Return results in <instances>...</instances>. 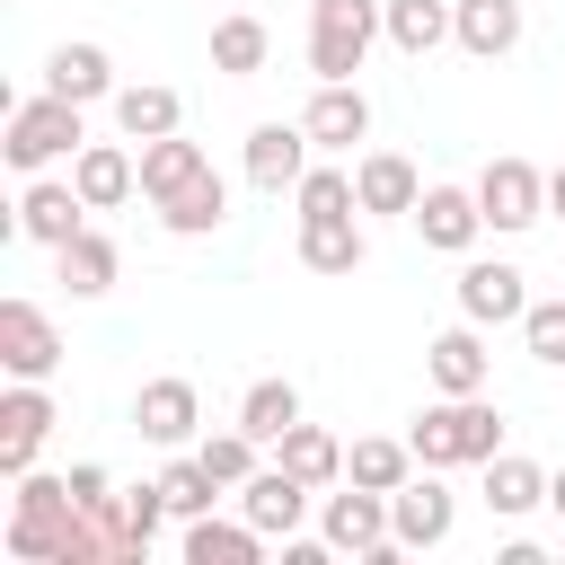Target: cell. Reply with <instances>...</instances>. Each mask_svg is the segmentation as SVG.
Here are the masks:
<instances>
[{
    "label": "cell",
    "mask_w": 565,
    "mask_h": 565,
    "mask_svg": "<svg viewBox=\"0 0 565 565\" xmlns=\"http://www.w3.org/2000/svg\"><path fill=\"white\" fill-rule=\"evenodd\" d=\"M265 53H274L265 18H247V9H238V18H221V26H212V71H238V79H247V71H265Z\"/></svg>",
    "instance_id": "cell-30"
},
{
    "label": "cell",
    "mask_w": 565,
    "mask_h": 565,
    "mask_svg": "<svg viewBox=\"0 0 565 565\" xmlns=\"http://www.w3.org/2000/svg\"><path fill=\"white\" fill-rule=\"evenodd\" d=\"M486 503H494V512H530V503H547V477H539L530 459L494 450V459H486Z\"/></svg>",
    "instance_id": "cell-35"
},
{
    "label": "cell",
    "mask_w": 565,
    "mask_h": 565,
    "mask_svg": "<svg viewBox=\"0 0 565 565\" xmlns=\"http://www.w3.org/2000/svg\"><path fill=\"white\" fill-rule=\"evenodd\" d=\"M291 194H300V221H318V212H362V194H353V168H309Z\"/></svg>",
    "instance_id": "cell-37"
},
{
    "label": "cell",
    "mask_w": 565,
    "mask_h": 565,
    "mask_svg": "<svg viewBox=\"0 0 565 565\" xmlns=\"http://www.w3.org/2000/svg\"><path fill=\"white\" fill-rule=\"evenodd\" d=\"M177 88H159V79H141V88H115V124L132 132V141H159V132H177Z\"/></svg>",
    "instance_id": "cell-29"
},
{
    "label": "cell",
    "mask_w": 565,
    "mask_h": 565,
    "mask_svg": "<svg viewBox=\"0 0 565 565\" xmlns=\"http://www.w3.org/2000/svg\"><path fill=\"white\" fill-rule=\"evenodd\" d=\"M71 185L88 194V212H115V203L141 185V159L115 150V141H79V150H71Z\"/></svg>",
    "instance_id": "cell-14"
},
{
    "label": "cell",
    "mask_w": 565,
    "mask_h": 565,
    "mask_svg": "<svg viewBox=\"0 0 565 565\" xmlns=\"http://www.w3.org/2000/svg\"><path fill=\"white\" fill-rule=\"evenodd\" d=\"M406 221L424 230V247L459 256V247H477V230H486V203H477V185H424V203H415Z\"/></svg>",
    "instance_id": "cell-9"
},
{
    "label": "cell",
    "mask_w": 565,
    "mask_h": 565,
    "mask_svg": "<svg viewBox=\"0 0 565 565\" xmlns=\"http://www.w3.org/2000/svg\"><path fill=\"white\" fill-rule=\"evenodd\" d=\"M424 371H433V388H441V397H477V388H486V371H494V353H486L477 318H468V327H441V335L424 344Z\"/></svg>",
    "instance_id": "cell-10"
},
{
    "label": "cell",
    "mask_w": 565,
    "mask_h": 565,
    "mask_svg": "<svg viewBox=\"0 0 565 565\" xmlns=\"http://www.w3.org/2000/svg\"><path fill=\"white\" fill-rule=\"evenodd\" d=\"M0 362H9V380H44L62 362V327L35 300H0Z\"/></svg>",
    "instance_id": "cell-8"
},
{
    "label": "cell",
    "mask_w": 565,
    "mask_h": 565,
    "mask_svg": "<svg viewBox=\"0 0 565 565\" xmlns=\"http://www.w3.org/2000/svg\"><path fill=\"white\" fill-rule=\"evenodd\" d=\"M9 556L18 565H124V539H115V512H88L71 494V477H18Z\"/></svg>",
    "instance_id": "cell-1"
},
{
    "label": "cell",
    "mask_w": 565,
    "mask_h": 565,
    "mask_svg": "<svg viewBox=\"0 0 565 565\" xmlns=\"http://www.w3.org/2000/svg\"><path fill=\"white\" fill-rule=\"evenodd\" d=\"M256 521H212V512H194L185 521V565H256Z\"/></svg>",
    "instance_id": "cell-24"
},
{
    "label": "cell",
    "mask_w": 565,
    "mask_h": 565,
    "mask_svg": "<svg viewBox=\"0 0 565 565\" xmlns=\"http://www.w3.org/2000/svg\"><path fill=\"white\" fill-rule=\"evenodd\" d=\"M547 503H556V512H565V468H556V477H547Z\"/></svg>",
    "instance_id": "cell-40"
},
{
    "label": "cell",
    "mask_w": 565,
    "mask_h": 565,
    "mask_svg": "<svg viewBox=\"0 0 565 565\" xmlns=\"http://www.w3.org/2000/svg\"><path fill=\"white\" fill-rule=\"evenodd\" d=\"M194 450H203V468H212L221 486H247V477H256V433H247V424H230V433H203Z\"/></svg>",
    "instance_id": "cell-36"
},
{
    "label": "cell",
    "mask_w": 565,
    "mask_h": 565,
    "mask_svg": "<svg viewBox=\"0 0 565 565\" xmlns=\"http://www.w3.org/2000/svg\"><path fill=\"white\" fill-rule=\"evenodd\" d=\"M274 450H282L274 468H291L300 486H335V477H344V441H335L327 424H291V433H282Z\"/></svg>",
    "instance_id": "cell-23"
},
{
    "label": "cell",
    "mask_w": 565,
    "mask_h": 565,
    "mask_svg": "<svg viewBox=\"0 0 565 565\" xmlns=\"http://www.w3.org/2000/svg\"><path fill=\"white\" fill-rule=\"evenodd\" d=\"M194 424H203V397H194V380L159 371V380H141V388H132V433H141V441H159V450H185V441H194Z\"/></svg>",
    "instance_id": "cell-5"
},
{
    "label": "cell",
    "mask_w": 565,
    "mask_h": 565,
    "mask_svg": "<svg viewBox=\"0 0 565 565\" xmlns=\"http://www.w3.org/2000/svg\"><path fill=\"white\" fill-rule=\"evenodd\" d=\"M388 530H397V547H441L450 539V494L433 486V468L388 494Z\"/></svg>",
    "instance_id": "cell-16"
},
{
    "label": "cell",
    "mask_w": 565,
    "mask_h": 565,
    "mask_svg": "<svg viewBox=\"0 0 565 565\" xmlns=\"http://www.w3.org/2000/svg\"><path fill=\"white\" fill-rule=\"evenodd\" d=\"M238 424H247L256 441H282V433L300 424V388H291V380H256V388L238 397Z\"/></svg>",
    "instance_id": "cell-32"
},
{
    "label": "cell",
    "mask_w": 565,
    "mask_h": 565,
    "mask_svg": "<svg viewBox=\"0 0 565 565\" xmlns=\"http://www.w3.org/2000/svg\"><path fill=\"white\" fill-rule=\"evenodd\" d=\"M203 168H212V159H203L185 132H159V141H141V194H150V203H168V194H177V185H194Z\"/></svg>",
    "instance_id": "cell-22"
},
{
    "label": "cell",
    "mask_w": 565,
    "mask_h": 565,
    "mask_svg": "<svg viewBox=\"0 0 565 565\" xmlns=\"http://www.w3.org/2000/svg\"><path fill=\"white\" fill-rule=\"evenodd\" d=\"M459 35V0H388V44L397 53H433Z\"/></svg>",
    "instance_id": "cell-25"
},
{
    "label": "cell",
    "mask_w": 565,
    "mask_h": 565,
    "mask_svg": "<svg viewBox=\"0 0 565 565\" xmlns=\"http://www.w3.org/2000/svg\"><path fill=\"white\" fill-rule=\"evenodd\" d=\"M521 344H530L539 362H565V300H530V309H521Z\"/></svg>",
    "instance_id": "cell-38"
},
{
    "label": "cell",
    "mask_w": 565,
    "mask_h": 565,
    "mask_svg": "<svg viewBox=\"0 0 565 565\" xmlns=\"http://www.w3.org/2000/svg\"><path fill=\"white\" fill-rule=\"evenodd\" d=\"M44 88H53V97H71V106H88V97H106V88H115V71H106V53H97V44H53Z\"/></svg>",
    "instance_id": "cell-26"
},
{
    "label": "cell",
    "mask_w": 565,
    "mask_h": 565,
    "mask_svg": "<svg viewBox=\"0 0 565 565\" xmlns=\"http://www.w3.org/2000/svg\"><path fill=\"white\" fill-rule=\"evenodd\" d=\"M221 212H230V194H221V177H212V168H203L194 185H177V194L159 203V221H168V230H185V238L221 230Z\"/></svg>",
    "instance_id": "cell-31"
},
{
    "label": "cell",
    "mask_w": 565,
    "mask_h": 565,
    "mask_svg": "<svg viewBox=\"0 0 565 565\" xmlns=\"http://www.w3.org/2000/svg\"><path fill=\"white\" fill-rule=\"evenodd\" d=\"M159 494H168V512H185V521H194V512H212V494H230V486L203 468V450H185V459H168V468H159Z\"/></svg>",
    "instance_id": "cell-34"
},
{
    "label": "cell",
    "mask_w": 565,
    "mask_h": 565,
    "mask_svg": "<svg viewBox=\"0 0 565 565\" xmlns=\"http://www.w3.org/2000/svg\"><path fill=\"white\" fill-rule=\"evenodd\" d=\"M415 468H424V459H415V441H388V433H371V441H353V450H344V477H353V486H380V494H397Z\"/></svg>",
    "instance_id": "cell-27"
},
{
    "label": "cell",
    "mask_w": 565,
    "mask_h": 565,
    "mask_svg": "<svg viewBox=\"0 0 565 565\" xmlns=\"http://www.w3.org/2000/svg\"><path fill=\"white\" fill-rule=\"evenodd\" d=\"M521 309H530V291H521V265L486 256V265H468V274H459V318H477V327H503V318H521Z\"/></svg>",
    "instance_id": "cell-15"
},
{
    "label": "cell",
    "mask_w": 565,
    "mask_h": 565,
    "mask_svg": "<svg viewBox=\"0 0 565 565\" xmlns=\"http://www.w3.org/2000/svg\"><path fill=\"white\" fill-rule=\"evenodd\" d=\"M459 44H468L477 62L512 53V44H521V0H459Z\"/></svg>",
    "instance_id": "cell-28"
},
{
    "label": "cell",
    "mask_w": 565,
    "mask_h": 565,
    "mask_svg": "<svg viewBox=\"0 0 565 565\" xmlns=\"http://www.w3.org/2000/svg\"><path fill=\"white\" fill-rule=\"evenodd\" d=\"M18 230L44 238V247H62L71 230H88V194L79 185H26L18 194Z\"/></svg>",
    "instance_id": "cell-20"
},
{
    "label": "cell",
    "mask_w": 565,
    "mask_h": 565,
    "mask_svg": "<svg viewBox=\"0 0 565 565\" xmlns=\"http://www.w3.org/2000/svg\"><path fill=\"white\" fill-rule=\"evenodd\" d=\"M406 441H415L424 468H486V459L503 450V415L486 406V388H477V397H441V406L415 415Z\"/></svg>",
    "instance_id": "cell-2"
},
{
    "label": "cell",
    "mask_w": 565,
    "mask_h": 565,
    "mask_svg": "<svg viewBox=\"0 0 565 565\" xmlns=\"http://www.w3.org/2000/svg\"><path fill=\"white\" fill-rule=\"evenodd\" d=\"M159 512H168L159 477H150V486H124V494H115V539H124V565H141V556H150V530H159Z\"/></svg>",
    "instance_id": "cell-33"
},
{
    "label": "cell",
    "mask_w": 565,
    "mask_h": 565,
    "mask_svg": "<svg viewBox=\"0 0 565 565\" xmlns=\"http://www.w3.org/2000/svg\"><path fill=\"white\" fill-rule=\"evenodd\" d=\"M547 203H556V212H565V168H556V177H547Z\"/></svg>",
    "instance_id": "cell-41"
},
{
    "label": "cell",
    "mask_w": 565,
    "mask_h": 565,
    "mask_svg": "<svg viewBox=\"0 0 565 565\" xmlns=\"http://www.w3.org/2000/svg\"><path fill=\"white\" fill-rule=\"evenodd\" d=\"M71 494H79L88 512H115V486H106V468H97V459H79V468H71Z\"/></svg>",
    "instance_id": "cell-39"
},
{
    "label": "cell",
    "mask_w": 565,
    "mask_h": 565,
    "mask_svg": "<svg viewBox=\"0 0 565 565\" xmlns=\"http://www.w3.org/2000/svg\"><path fill=\"white\" fill-rule=\"evenodd\" d=\"M238 494H247V521H256V530H265V539H291V530H300V512H309V494H318V486H300V477H291V468H256V477H247V486H238Z\"/></svg>",
    "instance_id": "cell-18"
},
{
    "label": "cell",
    "mask_w": 565,
    "mask_h": 565,
    "mask_svg": "<svg viewBox=\"0 0 565 565\" xmlns=\"http://www.w3.org/2000/svg\"><path fill=\"white\" fill-rule=\"evenodd\" d=\"M353 194H362V212H415V203H424V185H415V159H406V150H362Z\"/></svg>",
    "instance_id": "cell-19"
},
{
    "label": "cell",
    "mask_w": 565,
    "mask_h": 565,
    "mask_svg": "<svg viewBox=\"0 0 565 565\" xmlns=\"http://www.w3.org/2000/svg\"><path fill=\"white\" fill-rule=\"evenodd\" d=\"M300 265H309V274H362V221H353V212L300 221Z\"/></svg>",
    "instance_id": "cell-21"
},
{
    "label": "cell",
    "mask_w": 565,
    "mask_h": 565,
    "mask_svg": "<svg viewBox=\"0 0 565 565\" xmlns=\"http://www.w3.org/2000/svg\"><path fill=\"white\" fill-rule=\"evenodd\" d=\"M300 124H309V141H318V150H353V141L371 132V97H362L353 79H318V97H309V115H300Z\"/></svg>",
    "instance_id": "cell-12"
},
{
    "label": "cell",
    "mask_w": 565,
    "mask_h": 565,
    "mask_svg": "<svg viewBox=\"0 0 565 565\" xmlns=\"http://www.w3.org/2000/svg\"><path fill=\"white\" fill-rule=\"evenodd\" d=\"M380 26H388L380 0H318V9H309V71H318V79H353Z\"/></svg>",
    "instance_id": "cell-3"
},
{
    "label": "cell",
    "mask_w": 565,
    "mask_h": 565,
    "mask_svg": "<svg viewBox=\"0 0 565 565\" xmlns=\"http://www.w3.org/2000/svg\"><path fill=\"white\" fill-rule=\"evenodd\" d=\"M327 547H344V556H388V547H397V530H388V494L344 477V494H327Z\"/></svg>",
    "instance_id": "cell-6"
},
{
    "label": "cell",
    "mask_w": 565,
    "mask_h": 565,
    "mask_svg": "<svg viewBox=\"0 0 565 565\" xmlns=\"http://www.w3.org/2000/svg\"><path fill=\"white\" fill-rule=\"evenodd\" d=\"M44 433H53V397H44L35 380H18V388L0 397V468L26 477V459L44 450Z\"/></svg>",
    "instance_id": "cell-11"
},
{
    "label": "cell",
    "mask_w": 565,
    "mask_h": 565,
    "mask_svg": "<svg viewBox=\"0 0 565 565\" xmlns=\"http://www.w3.org/2000/svg\"><path fill=\"white\" fill-rule=\"evenodd\" d=\"M477 203H486V230H530V221L547 212V177H539L530 159H486Z\"/></svg>",
    "instance_id": "cell-7"
},
{
    "label": "cell",
    "mask_w": 565,
    "mask_h": 565,
    "mask_svg": "<svg viewBox=\"0 0 565 565\" xmlns=\"http://www.w3.org/2000/svg\"><path fill=\"white\" fill-rule=\"evenodd\" d=\"M247 177H256L265 194L300 185V177H309V124H256V132H247Z\"/></svg>",
    "instance_id": "cell-13"
},
{
    "label": "cell",
    "mask_w": 565,
    "mask_h": 565,
    "mask_svg": "<svg viewBox=\"0 0 565 565\" xmlns=\"http://www.w3.org/2000/svg\"><path fill=\"white\" fill-rule=\"evenodd\" d=\"M79 141H88V132H79V106L44 88V97L9 106V141H0V150H9V168H44V159H62V150H79Z\"/></svg>",
    "instance_id": "cell-4"
},
{
    "label": "cell",
    "mask_w": 565,
    "mask_h": 565,
    "mask_svg": "<svg viewBox=\"0 0 565 565\" xmlns=\"http://www.w3.org/2000/svg\"><path fill=\"white\" fill-rule=\"evenodd\" d=\"M53 274H62L79 300H97V291H115V274H124V247H115L106 230H71V238L53 247Z\"/></svg>",
    "instance_id": "cell-17"
}]
</instances>
